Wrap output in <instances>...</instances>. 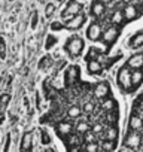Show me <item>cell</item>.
Segmentation results:
<instances>
[{
    "label": "cell",
    "instance_id": "obj_1",
    "mask_svg": "<svg viewBox=\"0 0 143 152\" xmlns=\"http://www.w3.org/2000/svg\"><path fill=\"white\" fill-rule=\"evenodd\" d=\"M85 46V40L81 36H70L64 43V51L69 54L70 58H78L81 57Z\"/></svg>",
    "mask_w": 143,
    "mask_h": 152
},
{
    "label": "cell",
    "instance_id": "obj_4",
    "mask_svg": "<svg viewBox=\"0 0 143 152\" xmlns=\"http://www.w3.org/2000/svg\"><path fill=\"white\" fill-rule=\"evenodd\" d=\"M82 9H84V5H82L81 2H78V0H69L67 5H66V8H64V11L61 12V18L66 21V20H69V18H72V17L81 14Z\"/></svg>",
    "mask_w": 143,
    "mask_h": 152
},
{
    "label": "cell",
    "instance_id": "obj_42",
    "mask_svg": "<svg viewBox=\"0 0 143 152\" xmlns=\"http://www.w3.org/2000/svg\"><path fill=\"white\" fill-rule=\"evenodd\" d=\"M45 152H55V149L54 148H48V149H45Z\"/></svg>",
    "mask_w": 143,
    "mask_h": 152
},
{
    "label": "cell",
    "instance_id": "obj_13",
    "mask_svg": "<svg viewBox=\"0 0 143 152\" xmlns=\"http://www.w3.org/2000/svg\"><path fill=\"white\" fill-rule=\"evenodd\" d=\"M78 78H79V67H78V66H70V67L66 70V76H64V81H66L64 84H66V87L73 85Z\"/></svg>",
    "mask_w": 143,
    "mask_h": 152
},
{
    "label": "cell",
    "instance_id": "obj_23",
    "mask_svg": "<svg viewBox=\"0 0 143 152\" xmlns=\"http://www.w3.org/2000/svg\"><path fill=\"white\" fill-rule=\"evenodd\" d=\"M52 64H54L52 57L45 55V57L39 61V69H40V70H48V69H51V67H52Z\"/></svg>",
    "mask_w": 143,
    "mask_h": 152
},
{
    "label": "cell",
    "instance_id": "obj_38",
    "mask_svg": "<svg viewBox=\"0 0 143 152\" xmlns=\"http://www.w3.org/2000/svg\"><path fill=\"white\" fill-rule=\"evenodd\" d=\"M139 9H140V12H142V15H143V0H139Z\"/></svg>",
    "mask_w": 143,
    "mask_h": 152
},
{
    "label": "cell",
    "instance_id": "obj_34",
    "mask_svg": "<svg viewBox=\"0 0 143 152\" xmlns=\"http://www.w3.org/2000/svg\"><path fill=\"white\" fill-rule=\"evenodd\" d=\"M51 30L52 31H61V30H64V24L60 23V21H55V23L51 24Z\"/></svg>",
    "mask_w": 143,
    "mask_h": 152
},
{
    "label": "cell",
    "instance_id": "obj_7",
    "mask_svg": "<svg viewBox=\"0 0 143 152\" xmlns=\"http://www.w3.org/2000/svg\"><path fill=\"white\" fill-rule=\"evenodd\" d=\"M73 130H75V125L72 122H67V121H61V122L55 124V131H57L58 137H61L63 140L66 137H69L70 134H73Z\"/></svg>",
    "mask_w": 143,
    "mask_h": 152
},
{
    "label": "cell",
    "instance_id": "obj_9",
    "mask_svg": "<svg viewBox=\"0 0 143 152\" xmlns=\"http://www.w3.org/2000/svg\"><path fill=\"white\" fill-rule=\"evenodd\" d=\"M122 14H124L125 23H128V21H136L139 17H142V12H140L139 6H137V5H133V3L125 5L124 9H122Z\"/></svg>",
    "mask_w": 143,
    "mask_h": 152
},
{
    "label": "cell",
    "instance_id": "obj_22",
    "mask_svg": "<svg viewBox=\"0 0 143 152\" xmlns=\"http://www.w3.org/2000/svg\"><path fill=\"white\" fill-rule=\"evenodd\" d=\"M90 130H91V125H90L87 121H81V122H78V124H76V127H75V131H76L79 136L87 134Z\"/></svg>",
    "mask_w": 143,
    "mask_h": 152
},
{
    "label": "cell",
    "instance_id": "obj_32",
    "mask_svg": "<svg viewBox=\"0 0 143 152\" xmlns=\"http://www.w3.org/2000/svg\"><path fill=\"white\" fill-rule=\"evenodd\" d=\"M101 148H103L104 152H112V151L115 149V142H112V140H106V142H103Z\"/></svg>",
    "mask_w": 143,
    "mask_h": 152
},
{
    "label": "cell",
    "instance_id": "obj_25",
    "mask_svg": "<svg viewBox=\"0 0 143 152\" xmlns=\"http://www.w3.org/2000/svg\"><path fill=\"white\" fill-rule=\"evenodd\" d=\"M9 102H11V94L5 93V94L0 96V112H2V113H3V110L8 107Z\"/></svg>",
    "mask_w": 143,
    "mask_h": 152
},
{
    "label": "cell",
    "instance_id": "obj_17",
    "mask_svg": "<svg viewBox=\"0 0 143 152\" xmlns=\"http://www.w3.org/2000/svg\"><path fill=\"white\" fill-rule=\"evenodd\" d=\"M143 127V119L140 118V115L133 113L128 119V130L130 131H139Z\"/></svg>",
    "mask_w": 143,
    "mask_h": 152
},
{
    "label": "cell",
    "instance_id": "obj_27",
    "mask_svg": "<svg viewBox=\"0 0 143 152\" xmlns=\"http://www.w3.org/2000/svg\"><path fill=\"white\" fill-rule=\"evenodd\" d=\"M100 54H101V51L93 46V48H90L88 54L85 55V60H87V61H90V60H97V58L100 57Z\"/></svg>",
    "mask_w": 143,
    "mask_h": 152
},
{
    "label": "cell",
    "instance_id": "obj_18",
    "mask_svg": "<svg viewBox=\"0 0 143 152\" xmlns=\"http://www.w3.org/2000/svg\"><path fill=\"white\" fill-rule=\"evenodd\" d=\"M103 131H104V139H106V140L116 142L118 134H119V130H118V125H116V124H109Z\"/></svg>",
    "mask_w": 143,
    "mask_h": 152
},
{
    "label": "cell",
    "instance_id": "obj_30",
    "mask_svg": "<svg viewBox=\"0 0 143 152\" xmlns=\"http://www.w3.org/2000/svg\"><path fill=\"white\" fill-rule=\"evenodd\" d=\"M55 5L54 3H48L46 6H45V17L46 18H51L52 15H54V12H55Z\"/></svg>",
    "mask_w": 143,
    "mask_h": 152
},
{
    "label": "cell",
    "instance_id": "obj_26",
    "mask_svg": "<svg viewBox=\"0 0 143 152\" xmlns=\"http://www.w3.org/2000/svg\"><path fill=\"white\" fill-rule=\"evenodd\" d=\"M57 43H58V39H57L54 34H48L46 42H45V49H46V51H49V49H52Z\"/></svg>",
    "mask_w": 143,
    "mask_h": 152
},
{
    "label": "cell",
    "instance_id": "obj_19",
    "mask_svg": "<svg viewBox=\"0 0 143 152\" xmlns=\"http://www.w3.org/2000/svg\"><path fill=\"white\" fill-rule=\"evenodd\" d=\"M87 70L90 75H100L104 70V67L97 60H90V61H87Z\"/></svg>",
    "mask_w": 143,
    "mask_h": 152
},
{
    "label": "cell",
    "instance_id": "obj_8",
    "mask_svg": "<svg viewBox=\"0 0 143 152\" xmlns=\"http://www.w3.org/2000/svg\"><path fill=\"white\" fill-rule=\"evenodd\" d=\"M101 34H103V27L100 23H91L87 28V37L93 42H100L101 39Z\"/></svg>",
    "mask_w": 143,
    "mask_h": 152
},
{
    "label": "cell",
    "instance_id": "obj_6",
    "mask_svg": "<svg viewBox=\"0 0 143 152\" xmlns=\"http://www.w3.org/2000/svg\"><path fill=\"white\" fill-rule=\"evenodd\" d=\"M142 142H143V140H142V136H140L137 131H130V130H128V133H127V136H125L122 145H124V148H127V149L137 151V149H140Z\"/></svg>",
    "mask_w": 143,
    "mask_h": 152
},
{
    "label": "cell",
    "instance_id": "obj_41",
    "mask_svg": "<svg viewBox=\"0 0 143 152\" xmlns=\"http://www.w3.org/2000/svg\"><path fill=\"white\" fill-rule=\"evenodd\" d=\"M131 2H133V0H122V3H124V5H130Z\"/></svg>",
    "mask_w": 143,
    "mask_h": 152
},
{
    "label": "cell",
    "instance_id": "obj_12",
    "mask_svg": "<svg viewBox=\"0 0 143 152\" xmlns=\"http://www.w3.org/2000/svg\"><path fill=\"white\" fill-rule=\"evenodd\" d=\"M125 66H127L130 70H139V69H143V51L133 54V55L127 60Z\"/></svg>",
    "mask_w": 143,
    "mask_h": 152
},
{
    "label": "cell",
    "instance_id": "obj_14",
    "mask_svg": "<svg viewBox=\"0 0 143 152\" xmlns=\"http://www.w3.org/2000/svg\"><path fill=\"white\" fill-rule=\"evenodd\" d=\"M90 14H91V17H94L96 20L101 18V17L106 14V5L97 2V0H94V2L91 3V8H90Z\"/></svg>",
    "mask_w": 143,
    "mask_h": 152
},
{
    "label": "cell",
    "instance_id": "obj_31",
    "mask_svg": "<svg viewBox=\"0 0 143 152\" xmlns=\"http://www.w3.org/2000/svg\"><path fill=\"white\" fill-rule=\"evenodd\" d=\"M82 110H84V113H88V115H90V113H93V112L96 110V104H94L93 102H85Z\"/></svg>",
    "mask_w": 143,
    "mask_h": 152
},
{
    "label": "cell",
    "instance_id": "obj_3",
    "mask_svg": "<svg viewBox=\"0 0 143 152\" xmlns=\"http://www.w3.org/2000/svg\"><path fill=\"white\" fill-rule=\"evenodd\" d=\"M116 84L125 93H133L131 90V70L127 66H122L116 73Z\"/></svg>",
    "mask_w": 143,
    "mask_h": 152
},
{
    "label": "cell",
    "instance_id": "obj_40",
    "mask_svg": "<svg viewBox=\"0 0 143 152\" xmlns=\"http://www.w3.org/2000/svg\"><path fill=\"white\" fill-rule=\"evenodd\" d=\"M3 121H5V115L0 112V124H3Z\"/></svg>",
    "mask_w": 143,
    "mask_h": 152
},
{
    "label": "cell",
    "instance_id": "obj_36",
    "mask_svg": "<svg viewBox=\"0 0 143 152\" xmlns=\"http://www.w3.org/2000/svg\"><path fill=\"white\" fill-rule=\"evenodd\" d=\"M103 130H104V128H103V124H100V122H96L94 127H93V131H94L96 134H101Z\"/></svg>",
    "mask_w": 143,
    "mask_h": 152
},
{
    "label": "cell",
    "instance_id": "obj_21",
    "mask_svg": "<svg viewBox=\"0 0 143 152\" xmlns=\"http://www.w3.org/2000/svg\"><path fill=\"white\" fill-rule=\"evenodd\" d=\"M118 107V103L115 102V99H106L101 102V109L107 113V112H115Z\"/></svg>",
    "mask_w": 143,
    "mask_h": 152
},
{
    "label": "cell",
    "instance_id": "obj_24",
    "mask_svg": "<svg viewBox=\"0 0 143 152\" xmlns=\"http://www.w3.org/2000/svg\"><path fill=\"white\" fill-rule=\"evenodd\" d=\"M81 113H82V109H81L79 106H70V107L67 109V116H69V118H72V119L79 118V116H81Z\"/></svg>",
    "mask_w": 143,
    "mask_h": 152
},
{
    "label": "cell",
    "instance_id": "obj_2",
    "mask_svg": "<svg viewBox=\"0 0 143 152\" xmlns=\"http://www.w3.org/2000/svg\"><path fill=\"white\" fill-rule=\"evenodd\" d=\"M119 34H121V28H119V27H116V26H109V27H106V28L103 30V34H101L100 42H103V43H104V46H106V51H107V52L112 49V46H113V45H115V42L118 40Z\"/></svg>",
    "mask_w": 143,
    "mask_h": 152
},
{
    "label": "cell",
    "instance_id": "obj_43",
    "mask_svg": "<svg viewBox=\"0 0 143 152\" xmlns=\"http://www.w3.org/2000/svg\"><path fill=\"white\" fill-rule=\"evenodd\" d=\"M2 84H3V78L0 76V87H2Z\"/></svg>",
    "mask_w": 143,
    "mask_h": 152
},
{
    "label": "cell",
    "instance_id": "obj_20",
    "mask_svg": "<svg viewBox=\"0 0 143 152\" xmlns=\"http://www.w3.org/2000/svg\"><path fill=\"white\" fill-rule=\"evenodd\" d=\"M110 23H112V26H116V27L124 26L125 18H124L122 9H115V11H113V14H112V17H110Z\"/></svg>",
    "mask_w": 143,
    "mask_h": 152
},
{
    "label": "cell",
    "instance_id": "obj_29",
    "mask_svg": "<svg viewBox=\"0 0 143 152\" xmlns=\"http://www.w3.org/2000/svg\"><path fill=\"white\" fill-rule=\"evenodd\" d=\"M6 58V43L3 36H0V60H5Z\"/></svg>",
    "mask_w": 143,
    "mask_h": 152
},
{
    "label": "cell",
    "instance_id": "obj_33",
    "mask_svg": "<svg viewBox=\"0 0 143 152\" xmlns=\"http://www.w3.org/2000/svg\"><path fill=\"white\" fill-rule=\"evenodd\" d=\"M98 151V145L96 142H88L85 145V152H97Z\"/></svg>",
    "mask_w": 143,
    "mask_h": 152
},
{
    "label": "cell",
    "instance_id": "obj_37",
    "mask_svg": "<svg viewBox=\"0 0 143 152\" xmlns=\"http://www.w3.org/2000/svg\"><path fill=\"white\" fill-rule=\"evenodd\" d=\"M11 149V136L6 137V143H5V152H9Z\"/></svg>",
    "mask_w": 143,
    "mask_h": 152
},
{
    "label": "cell",
    "instance_id": "obj_35",
    "mask_svg": "<svg viewBox=\"0 0 143 152\" xmlns=\"http://www.w3.org/2000/svg\"><path fill=\"white\" fill-rule=\"evenodd\" d=\"M37 23H39V14H37V12H33V14H31V28H33V30H36Z\"/></svg>",
    "mask_w": 143,
    "mask_h": 152
},
{
    "label": "cell",
    "instance_id": "obj_45",
    "mask_svg": "<svg viewBox=\"0 0 143 152\" xmlns=\"http://www.w3.org/2000/svg\"><path fill=\"white\" fill-rule=\"evenodd\" d=\"M58 2H61V0H58Z\"/></svg>",
    "mask_w": 143,
    "mask_h": 152
},
{
    "label": "cell",
    "instance_id": "obj_28",
    "mask_svg": "<svg viewBox=\"0 0 143 152\" xmlns=\"http://www.w3.org/2000/svg\"><path fill=\"white\" fill-rule=\"evenodd\" d=\"M40 142H42V145H45V146L51 143V136L48 134L46 130H40Z\"/></svg>",
    "mask_w": 143,
    "mask_h": 152
},
{
    "label": "cell",
    "instance_id": "obj_10",
    "mask_svg": "<svg viewBox=\"0 0 143 152\" xmlns=\"http://www.w3.org/2000/svg\"><path fill=\"white\" fill-rule=\"evenodd\" d=\"M110 94V84L106 81L98 82L97 85H94V97L98 100H104L107 99V96Z\"/></svg>",
    "mask_w": 143,
    "mask_h": 152
},
{
    "label": "cell",
    "instance_id": "obj_39",
    "mask_svg": "<svg viewBox=\"0 0 143 152\" xmlns=\"http://www.w3.org/2000/svg\"><path fill=\"white\" fill-rule=\"evenodd\" d=\"M97 2H100V3H103V5H106V3H110L112 0H97Z\"/></svg>",
    "mask_w": 143,
    "mask_h": 152
},
{
    "label": "cell",
    "instance_id": "obj_16",
    "mask_svg": "<svg viewBox=\"0 0 143 152\" xmlns=\"http://www.w3.org/2000/svg\"><path fill=\"white\" fill-rule=\"evenodd\" d=\"M127 45H128V48H131V49H139V48H142V46H143V30H142V31H137L136 34H133V36L128 39Z\"/></svg>",
    "mask_w": 143,
    "mask_h": 152
},
{
    "label": "cell",
    "instance_id": "obj_5",
    "mask_svg": "<svg viewBox=\"0 0 143 152\" xmlns=\"http://www.w3.org/2000/svg\"><path fill=\"white\" fill-rule=\"evenodd\" d=\"M85 23H87V15H85V12H81V14L75 15V17L66 20L63 24H64V28H66V30L76 31V30H79Z\"/></svg>",
    "mask_w": 143,
    "mask_h": 152
},
{
    "label": "cell",
    "instance_id": "obj_11",
    "mask_svg": "<svg viewBox=\"0 0 143 152\" xmlns=\"http://www.w3.org/2000/svg\"><path fill=\"white\" fill-rule=\"evenodd\" d=\"M33 139H34V133L33 131H26L21 137L20 152H33Z\"/></svg>",
    "mask_w": 143,
    "mask_h": 152
},
{
    "label": "cell",
    "instance_id": "obj_44",
    "mask_svg": "<svg viewBox=\"0 0 143 152\" xmlns=\"http://www.w3.org/2000/svg\"><path fill=\"white\" fill-rule=\"evenodd\" d=\"M39 2H40V3H43V2H45V0H39Z\"/></svg>",
    "mask_w": 143,
    "mask_h": 152
},
{
    "label": "cell",
    "instance_id": "obj_15",
    "mask_svg": "<svg viewBox=\"0 0 143 152\" xmlns=\"http://www.w3.org/2000/svg\"><path fill=\"white\" fill-rule=\"evenodd\" d=\"M143 84V69L131 70V90L136 91Z\"/></svg>",
    "mask_w": 143,
    "mask_h": 152
}]
</instances>
